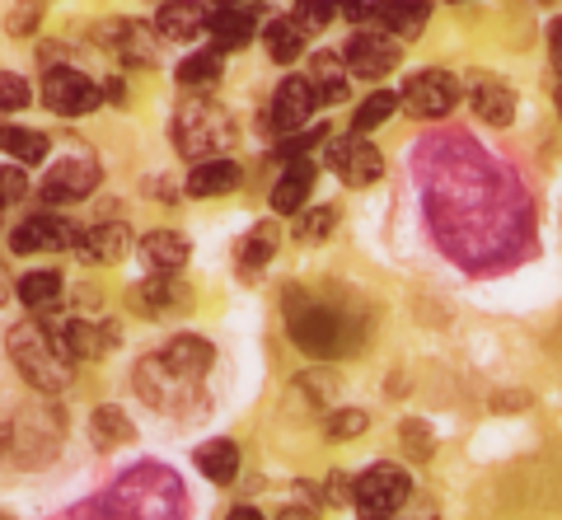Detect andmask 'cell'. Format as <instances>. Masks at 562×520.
Wrapping results in <instances>:
<instances>
[{
	"mask_svg": "<svg viewBox=\"0 0 562 520\" xmlns=\"http://www.w3.org/2000/svg\"><path fill=\"white\" fill-rule=\"evenodd\" d=\"M286 328H291L295 347L310 352V357H347L351 347L361 342V328L351 324L338 305L301 296V291L286 296Z\"/></svg>",
	"mask_w": 562,
	"mask_h": 520,
	"instance_id": "obj_1",
	"label": "cell"
},
{
	"mask_svg": "<svg viewBox=\"0 0 562 520\" xmlns=\"http://www.w3.org/2000/svg\"><path fill=\"white\" fill-rule=\"evenodd\" d=\"M10 357H14V366L24 371V380L33 389H43V394H61L70 385V361L57 338L47 334L43 324H14L10 328Z\"/></svg>",
	"mask_w": 562,
	"mask_h": 520,
	"instance_id": "obj_2",
	"label": "cell"
},
{
	"mask_svg": "<svg viewBox=\"0 0 562 520\" xmlns=\"http://www.w3.org/2000/svg\"><path fill=\"white\" fill-rule=\"evenodd\" d=\"M351 497H357V507L366 516H394L413 497V478L398 464H371V470L351 483Z\"/></svg>",
	"mask_w": 562,
	"mask_h": 520,
	"instance_id": "obj_3",
	"label": "cell"
},
{
	"mask_svg": "<svg viewBox=\"0 0 562 520\" xmlns=\"http://www.w3.org/2000/svg\"><path fill=\"white\" fill-rule=\"evenodd\" d=\"M99 99H103V90L85 71H76V66H57V71L43 76V103L57 117H85V113H94Z\"/></svg>",
	"mask_w": 562,
	"mask_h": 520,
	"instance_id": "obj_4",
	"label": "cell"
},
{
	"mask_svg": "<svg viewBox=\"0 0 562 520\" xmlns=\"http://www.w3.org/2000/svg\"><path fill=\"white\" fill-rule=\"evenodd\" d=\"M99 183V160L90 150H76V155H66L61 165H52L47 169V179L38 183V197L47 206H66V202H80V197H90V188Z\"/></svg>",
	"mask_w": 562,
	"mask_h": 520,
	"instance_id": "obj_5",
	"label": "cell"
},
{
	"mask_svg": "<svg viewBox=\"0 0 562 520\" xmlns=\"http://www.w3.org/2000/svg\"><path fill=\"white\" fill-rule=\"evenodd\" d=\"M398 103H403V109H408L413 117H446L454 103H460V80H454L450 71H436V66H427V71L408 76Z\"/></svg>",
	"mask_w": 562,
	"mask_h": 520,
	"instance_id": "obj_6",
	"label": "cell"
},
{
	"mask_svg": "<svg viewBox=\"0 0 562 520\" xmlns=\"http://www.w3.org/2000/svg\"><path fill=\"white\" fill-rule=\"evenodd\" d=\"M328 169L338 173L347 188H371L384 173V160H380V150L366 142V132H351L328 146Z\"/></svg>",
	"mask_w": 562,
	"mask_h": 520,
	"instance_id": "obj_7",
	"label": "cell"
},
{
	"mask_svg": "<svg viewBox=\"0 0 562 520\" xmlns=\"http://www.w3.org/2000/svg\"><path fill=\"white\" fill-rule=\"evenodd\" d=\"M136 389H140V398H146V404H155V408H183V398L198 389V380L179 375L165 357H146V361L136 366Z\"/></svg>",
	"mask_w": 562,
	"mask_h": 520,
	"instance_id": "obj_8",
	"label": "cell"
},
{
	"mask_svg": "<svg viewBox=\"0 0 562 520\" xmlns=\"http://www.w3.org/2000/svg\"><path fill=\"white\" fill-rule=\"evenodd\" d=\"M76 225L66 216H52V212H38L29 216L24 225H14L10 235V249L14 253H57V249H76Z\"/></svg>",
	"mask_w": 562,
	"mask_h": 520,
	"instance_id": "obj_9",
	"label": "cell"
},
{
	"mask_svg": "<svg viewBox=\"0 0 562 520\" xmlns=\"http://www.w3.org/2000/svg\"><path fill=\"white\" fill-rule=\"evenodd\" d=\"M231 117H225L221 109H188L179 117V146L183 155H202V150H221L231 146Z\"/></svg>",
	"mask_w": 562,
	"mask_h": 520,
	"instance_id": "obj_10",
	"label": "cell"
},
{
	"mask_svg": "<svg viewBox=\"0 0 562 520\" xmlns=\"http://www.w3.org/2000/svg\"><path fill=\"white\" fill-rule=\"evenodd\" d=\"M314 109H319V94H314L310 76H286V80H281V90H277V99H272V117H268V123L277 132H301Z\"/></svg>",
	"mask_w": 562,
	"mask_h": 520,
	"instance_id": "obj_11",
	"label": "cell"
},
{
	"mask_svg": "<svg viewBox=\"0 0 562 520\" xmlns=\"http://www.w3.org/2000/svg\"><path fill=\"white\" fill-rule=\"evenodd\" d=\"M347 71L351 76H361V80H380V76H390L394 66H398V43L384 33V38H375V33H357V38L347 43Z\"/></svg>",
	"mask_w": 562,
	"mask_h": 520,
	"instance_id": "obj_12",
	"label": "cell"
},
{
	"mask_svg": "<svg viewBox=\"0 0 562 520\" xmlns=\"http://www.w3.org/2000/svg\"><path fill=\"white\" fill-rule=\"evenodd\" d=\"M132 301L140 315H150V319H169V315H179V309L188 305V291L179 282V272H150V282H140L132 291Z\"/></svg>",
	"mask_w": 562,
	"mask_h": 520,
	"instance_id": "obj_13",
	"label": "cell"
},
{
	"mask_svg": "<svg viewBox=\"0 0 562 520\" xmlns=\"http://www.w3.org/2000/svg\"><path fill=\"white\" fill-rule=\"evenodd\" d=\"M57 347L70 357V361H90L99 352H109V347H117V324H85V319H66L57 328Z\"/></svg>",
	"mask_w": 562,
	"mask_h": 520,
	"instance_id": "obj_14",
	"label": "cell"
},
{
	"mask_svg": "<svg viewBox=\"0 0 562 520\" xmlns=\"http://www.w3.org/2000/svg\"><path fill=\"white\" fill-rule=\"evenodd\" d=\"M206 5L202 0H165L160 14H155V29H160V38L169 43H192L206 33Z\"/></svg>",
	"mask_w": 562,
	"mask_h": 520,
	"instance_id": "obj_15",
	"label": "cell"
},
{
	"mask_svg": "<svg viewBox=\"0 0 562 520\" xmlns=\"http://www.w3.org/2000/svg\"><path fill=\"white\" fill-rule=\"evenodd\" d=\"M206 33H211V43H216V52H239V47H249V38L258 33V20H254V10H244V5H216V14L206 20Z\"/></svg>",
	"mask_w": 562,
	"mask_h": 520,
	"instance_id": "obj_16",
	"label": "cell"
},
{
	"mask_svg": "<svg viewBox=\"0 0 562 520\" xmlns=\"http://www.w3.org/2000/svg\"><path fill=\"white\" fill-rule=\"evenodd\" d=\"M127 245H132V230H127L122 221H113V225H90V230L76 235V253L90 258V263H117V258L127 253Z\"/></svg>",
	"mask_w": 562,
	"mask_h": 520,
	"instance_id": "obj_17",
	"label": "cell"
},
{
	"mask_svg": "<svg viewBox=\"0 0 562 520\" xmlns=\"http://www.w3.org/2000/svg\"><path fill=\"white\" fill-rule=\"evenodd\" d=\"M140 263L146 272H183L188 263V239L173 235V230H155L140 239Z\"/></svg>",
	"mask_w": 562,
	"mask_h": 520,
	"instance_id": "obj_18",
	"label": "cell"
},
{
	"mask_svg": "<svg viewBox=\"0 0 562 520\" xmlns=\"http://www.w3.org/2000/svg\"><path fill=\"white\" fill-rule=\"evenodd\" d=\"M310 188H314V165L310 160H286V173H281L277 188H272V212H281V216L301 212Z\"/></svg>",
	"mask_w": 562,
	"mask_h": 520,
	"instance_id": "obj_19",
	"label": "cell"
},
{
	"mask_svg": "<svg viewBox=\"0 0 562 520\" xmlns=\"http://www.w3.org/2000/svg\"><path fill=\"white\" fill-rule=\"evenodd\" d=\"M375 20L384 24L390 38H417V33L427 29V20H431V5L427 0H384Z\"/></svg>",
	"mask_w": 562,
	"mask_h": 520,
	"instance_id": "obj_20",
	"label": "cell"
},
{
	"mask_svg": "<svg viewBox=\"0 0 562 520\" xmlns=\"http://www.w3.org/2000/svg\"><path fill=\"white\" fill-rule=\"evenodd\" d=\"M469 99H473V113H479L483 123H492V127H512V117H516V94L506 90V84H497V80H479Z\"/></svg>",
	"mask_w": 562,
	"mask_h": 520,
	"instance_id": "obj_21",
	"label": "cell"
},
{
	"mask_svg": "<svg viewBox=\"0 0 562 520\" xmlns=\"http://www.w3.org/2000/svg\"><path fill=\"white\" fill-rule=\"evenodd\" d=\"M277 245H281V230L272 221H262V225H254L249 230V239L239 245V272H244V282H254V276L272 263V253H277Z\"/></svg>",
	"mask_w": 562,
	"mask_h": 520,
	"instance_id": "obj_22",
	"label": "cell"
},
{
	"mask_svg": "<svg viewBox=\"0 0 562 520\" xmlns=\"http://www.w3.org/2000/svg\"><path fill=\"white\" fill-rule=\"evenodd\" d=\"M239 183V165L235 160H206L188 173V197H221Z\"/></svg>",
	"mask_w": 562,
	"mask_h": 520,
	"instance_id": "obj_23",
	"label": "cell"
},
{
	"mask_svg": "<svg viewBox=\"0 0 562 520\" xmlns=\"http://www.w3.org/2000/svg\"><path fill=\"white\" fill-rule=\"evenodd\" d=\"M347 61H338L333 52H319V57L310 61V84L314 94H319V103H342L347 99Z\"/></svg>",
	"mask_w": 562,
	"mask_h": 520,
	"instance_id": "obj_24",
	"label": "cell"
},
{
	"mask_svg": "<svg viewBox=\"0 0 562 520\" xmlns=\"http://www.w3.org/2000/svg\"><path fill=\"white\" fill-rule=\"evenodd\" d=\"M160 357H165L179 375L202 380V375H206V366H211V342H206V338H173Z\"/></svg>",
	"mask_w": 562,
	"mask_h": 520,
	"instance_id": "obj_25",
	"label": "cell"
},
{
	"mask_svg": "<svg viewBox=\"0 0 562 520\" xmlns=\"http://www.w3.org/2000/svg\"><path fill=\"white\" fill-rule=\"evenodd\" d=\"M305 33L310 29L295 20V14H281V20H272L268 24V52H272V61L286 66V61L301 57V52H305Z\"/></svg>",
	"mask_w": 562,
	"mask_h": 520,
	"instance_id": "obj_26",
	"label": "cell"
},
{
	"mask_svg": "<svg viewBox=\"0 0 562 520\" xmlns=\"http://www.w3.org/2000/svg\"><path fill=\"white\" fill-rule=\"evenodd\" d=\"M20 301L33 309V315H52L61 305V276L57 272H29L20 276Z\"/></svg>",
	"mask_w": 562,
	"mask_h": 520,
	"instance_id": "obj_27",
	"label": "cell"
},
{
	"mask_svg": "<svg viewBox=\"0 0 562 520\" xmlns=\"http://www.w3.org/2000/svg\"><path fill=\"white\" fill-rule=\"evenodd\" d=\"M198 470L211 478V483H231L239 474V445L235 441H206L198 450Z\"/></svg>",
	"mask_w": 562,
	"mask_h": 520,
	"instance_id": "obj_28",
	"label": "cell"
},
{
	"mask_svg": "<svg viewBox=\"0 0 562 520\" xmlns=\"http://www.w3.org/2000/svg\"><path fill=\"white\" fill-rule=\"evenodd\" d=\"M0 150H10L20 165H38L47 160V136L33 127H0Z\"/></svg>",
	"mask_w": 562,
	"mask_h": 520,
	"instance_id": "obj_29",
	"label": "cell"
},
{
	"mask_svg": "<svg viewBox=\"0 0 562 520\" xmlns=\"http://www.w3.org/2000/svg\"><path fill=\"white\" fill-rule=\"evenodd\" d=\"M221 80V52H198L179 66V84L183 90H211Z\"/></svg>",
	"mask_w": 562,
	"mask_h": 520,
	"instance_id": "obj_30",
	"label": "cell"
},
{
	"mask_svg": "<svg viewBox=\"0 0 562 520\" xmlns=\"http://www.w3.org/2000/svg\"><path fill=\"white\" fill-rule=\"evenodd\" d=\"M394 109H398V94H390V90H375L371 99L357 109V117H351V127L357 132H375V127H384L394 117Z\"/></svg>",
	"mask_w": 562,
	"mask_h": 520,
	"instance_id": "obj_31",
	"label": "cell"
},
{
	"mask_svg": "<svg viewBox=\"0 0 562 520\" xmlns=\"http://www.w3.org/2000/svg\"><path fill=\"white\" fill-rule=\"evenodd\" d=\"M94 441H99V445H122V441H132L127 412H122V408H99V412H94Z\"/></svg>",
	"mask_w": 562,
	"mask_h": 520,
	"instance_id": "obj_32",
	"label": "cell"
},
{
	"mask_svg": "<svg viewBox=\"0 0 562 520\" xmlns=\"http://www.w3.org/2000/svg\"><path fill=\"white\" fill-rule=\"evenodd\" d=\"M333 221H338L333 206H314V212H305L301 225H295V239H301V245H319V239L333 235Z\"/></svg>",
	"mask_w": 562,
	"mask_h": 520,
	"instance_id": "obj_33",
	"label": "cell"
},
{
	"mask_svg": "<svg viewBox=\"0 0 562 520\" xmlns=\"http://www.w3.org/2000/svg\"><path fill=\"white\" fill-rule=\"evenodd\" d=\"M29 99H33V90H29V80H24V76H14V71H0V113H14V109H24Z\"/></svg>",
	"mask_w": 562,
	"mask_h": 520,
	"instance_id": "obj_34",
	"label": "cell"
},
{
	"mask_svg": "<svg viewBox=\"0 0 562 520\" xmlns=\"http://www.w3.org/2000/svg\"><path fill=\"white\" fill-rule=\"evenodd\" d=\"M338 14V0H295V20L305 29H324Z\"/></svg>",
	"mask_w": 562,
	"mask_h": 520,
	"instance_id": "obj_35",
	"label": "cell"
},
{
	"mask_svg": "<svg viewBox=\"0 0 562 520\" xmlns=\"http://www.w3.org/2000/svg\"><path fill=\"white\" fill-rule=\"evenodd\" d=\"M29 193V179H24V169H14V165H0V206H14Z\"/></svg>",
	"mask_w": 562,
	"mask_h": 520,
	"instance_id": "obj_36",
	"label": "cell"
},
{
	"mask_svg": "<svg viewBox=\"0 0 562 520\" xmlns=\"http://www.w3.org/2000/svg\"><path fill=\"white\" fill-rule=\"evenodd\" d=\"M319 142H324V127H310L301 136H286V142L277 146V155H281V160H305V150L319 146Z\"/></svg>",
	"mask_w": 562,
	"mask_h": 520,
	"instance_id": "obj_37",
	"label": "cell"
},
{
	"mask_svg": "<svg viewBox=\"0 0 562 520\" xmlns=\"http://www.w3.org/2000/svg\"><path fill=\"white\" fill-rule=\"evenodd\" d=\"M357 431H366V412L361 408H342V412H333L328 418V437H357Z\"/></svg>",
	"mask_w": 562,
	"mask_h": 520,
	"instance_id": "obj_38",
	"label": "cell"
},
{
	"mask_svg": "<svg viewBox=\"0 0 562 520\" xmlns=\"http://www.w3.org/2000/svg\"><path fill=\"white\" fill-rule=\"evenodd\" d=\"M380 5H384V0H338V10L347 14L351 24H361V20H375V14H380Z\"/></svg>",
	"mask_w": 562,
	"mask_h": 520,
	"instance_id": "obj_39",
	"label": "cell"
},
{
	"mask_svg": "<svg viewBox=\"0 0 562 520\" xmlns=\"http://www.w3.org/2000/svg\"><path fill=\"white\" fill-rule=\"evenodd\" d=\"M549 47H553V66L562 71V20H553V29H549Z\"/></svg>",
	"mask_w": 562,
	"mask_h": 520,
	"instance_id": "obj_40",
	"label": "cell"
},
{
	"mask_svg": "<svg viewBox=\"0 0 562 520\" xmlns=\"http://www.w3.org/2000/svg\"><path fill=\"white\" fill-rule=\"evenodd\" d=\"M0 301H5V272H0Z\"/></svg>",
	"mask_w": 562,
	"mask_h": 520,
	"instance_id": "obj_41",
	"label": "cell"
},
{
	"mask_svg": "<svg viewBox=\"0 0 562 520\" xmlns=\"http://www.w3.org/2000/svg\"><path fill=\"white\" fill-rule=\"evenodd\" d=\"M216 5H244V0H216Z\"/></svg>",
	"mask_w": 562,
	"mask_h": 520,
	"instance_id": "obj_42",
	"label": "cell"
},
{
	"mask_svg": "<svg viewBox=\"0 0 562 520\" xmlns=\"http://www.w3.org/2000/svg\"><path fill=\"white\" fill-rule=\"evenodd\" d=\"M558 113H562V90H558Z\"/></svg>",
	"mask_w": 562,
	"mask_h": 520,
	"instance_id": "obj_43",
	"label": "cell"
}]
</instances>
